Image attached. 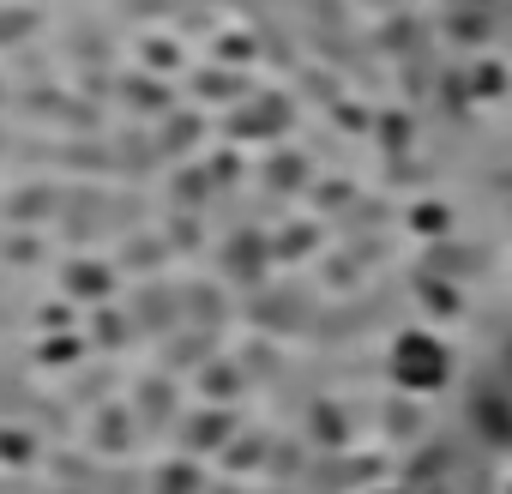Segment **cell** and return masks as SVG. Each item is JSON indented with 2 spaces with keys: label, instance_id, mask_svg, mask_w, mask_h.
Returning <instances> with one entry per match:
<instances>
[{
  "label": "cell",
  "instance_id": "cell-1",
  "mask_svg": "<svg viewBox=\"0 0 512 494\" xmlns=\"http://www.w3.org/2000/svg\"><path fill=\"white\" fill-rule=\"evenodd\" d=\"M386 374H392L398 392L428 398V392H440V386L452 380V350H446V338H434V332H398L392 350H386Z\"/></svg>",
  "mask_w": 512,
  "mask_h": 494
},
{
  "label": "cell",
  "instance_id": "cell-2",
  "mask_svg": "<svg viewBox=\"0 0 512 494\" xmlns=\"http://www.w3.org/2000/svg\"><path fill=\"white\" fill-rule=\"evenodd\" d=\"M380 494H404V488H380Z\"/></svg>",
  "mask_w": 512,
  "mask_h": 494
},
{
  "label": "cell",
  "instance_id": "cell-3",
  "mask_svg": "<svg viewBox=\"0 0 512 494\" xmlns=\"http://www.w3.org/2000/svg\"><path fill=\"white\" fill-rule=\"evenodd\" d=\"M506 494H512V488H506Z\"/></svg>",
  "mask_w": 512,
  "mask_h": 494
}]
</instances>
